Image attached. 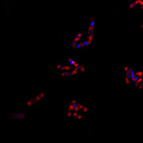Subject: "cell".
I'll return each instance as SVG.
<instances>
[{
  "label": "cell",
  "mask_w": 143,
  "mask_h": 143,
  "mask_svg": "<svg viewBox=\"0 0 143 143\" xmlns=\"http://www.w3.org/2000/svg\"><path fill=\"white\" fill-rule=\"evenodd\" d=\"M57 73L64 78H74L85 71V66L75 58H68L66 61H60L56 66Z\"/></svg>",
  "instance_id": "6da1fadb"
},
{
  "label": "cell",
  "mask_w": 143,
  "mask_h": 143,
  "mask_svg": "<svg viewBox=\"0 0 143 143\" xmlns=\"http://www.w3.org/2000/svg\"><path fill=\"white\" fill-rule=\"evenodd\" d=\"M95 18H91L86 30L77 32L72 39V48L75 50H81L92 44L95 39Z\"/></svg>",
  "instance_id": "7a4b0ae2"
},
{
  "label": "cell",
  "mask_w": 143,
  "mask_h": 143,
  "mask_svg": "<svg viewBox=\"0 0 143 143\" xmlns=\"http://www.w3.org/2000/svg\"><path fill=\"white\" fill-rule=\"evenodd\" d=\"M123 75L125 84L133 85L139 90L143 89V69L125 65L123 67Z\"/></svg>",
  "instance_id": "3957f363"
},
{
  "label": "cell",
  "mask_w": 143,
  "mask_h": 143,
  "mask_svg": "<svg viewBox=\"0 0 143 143\" xmlns=\"http://www.w3.org/2000/svg\"><path fill=\"white\" fill-rule=\"evenodd\" d=\"M87 110L88 108L83 102L77 98H72L67 104L66 116L75 122H80L83 119L84 115L87 113Z\"/></svg>",
  "instance_id": "277c9868"
},
{
  "label": "cell",
  "mask_w": 143,
  "mask_h": 143,
  "mask_svg": "<svg viewBox=\"0 0 143 143\" xmlns=\"http://www.w3.org/2000/svg\"><path fill=\"white\" fill-rule=\"evenodd\" d=\"M45 92H39V94H37L35 95L34 96H32V97H30L27 101H25L24 102V106L27 108H33L37 106V105H39V104H41L44 99H45Z\"/></svg>",
  "instance_id": "5b68a950"
},
{
  "label": "cell",
  "mask_w": 143,
  "mask_h": 143,
  "mask_svg": "<svg viewBox=\"0 0 143 143\" xmlns=\"http://www.w3.org/2000/svg\"><path fill=\"white\" fill-rule=\"evenodd\" d=\"M130 9H133V8H139L143 10V0H134L130 3Z\"/></svg>",
  "instance_id": "8992f818"
},
{
  "label": "cell",
  "mask_w": 143,
  "mask_h": 143,
  "mask_svg": "<svg viewBox=\"0 0 143 143\" xmlns=\"http://www.w3.org/2000/svg\"><path fill=\"white\" fill-rule=\"evenodd\" d=\"M11 119L16 120V121L25 119V114H24V113H14V114H12Z\"/></svg>",
  "instance_id": "52a82bcc"
},
{
  "label": "cell",
  "mask_w": 143,
  "mask_h": 143,
  "mask_svg": "<svg viewBox=\"0 0 143 143\" xmlns=\"http://www.w3.org/2000/svg\"><path fill=\"white\" fill-rule=\"evenodd\" d=\"M141 30H142V31H143V24H141Z\"/></svg>",
  "instance_id": "ba28073f"
}]
</instances>
